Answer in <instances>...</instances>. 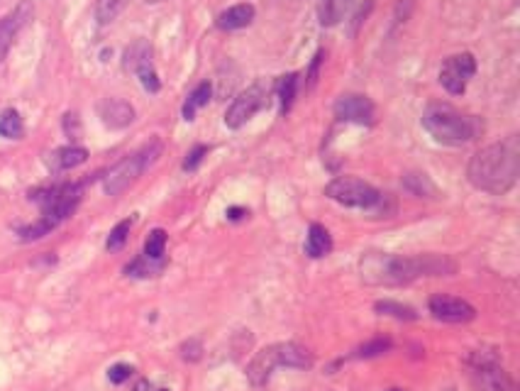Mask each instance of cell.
<instances>
[{
    "label": "cell",
    "instance_id": "obj_1",
    "mask_svg": "<svg viewBox=\"0 0 520 391\" xmlns=\"http://www.w3.org/2000/svg\"><path fill=\"white\" fill-rule=\"evenodd\" d=\"M457 269L449 257L440 255H418V257H401V255H367L359 262V272L367 284L374 287H401V284L416 282L421 277H447Z\"/></svg>",
    "mask_w": 520,
    "mask_h": 391
},
{
    "label": "cell",
    "instance_id": "obj_2",
    "mask_svg": "<svg viewBox=\"0 0 520 391\" xmlns=\"http://www.w3.org/2000/svg\"><path fill=\"white\" fill-rule=\"evenodd\" d=\"M471 186L486 193H508L518 184L520 176V142L518 137H508L503 142L484 147L476 152L466 169Z\"/></svg>",
    "mask_w": 520,
    "mask_h": 391
},
{
    "label": "cell",
    "instance_id": "obj_3",
    "mask_svg": "<svg viewBox=\"0 0 520 391\" xmlns=\"http://www.w3.org/2000/svg\"><path fill=\"white\" fill-rule=\"evenodd\" d=\"M423 128L440 145L461 147L474 142L481 132V123L474 115H466L449 103H430L423 110Z\"/></svg>",
    "mask_w": 520,
    "mask_h": 391
},
{
    "label": "cell",
    "instance_id": "obj_4",
    "mask_svg": "<svg viewBox=\"0 0 520 391\" xmlns=\"http://www.w3.org/2000/svg\"><path fill=\"white\" fill-rule=\"evenodd\" d=\"M279 367L308 369L313 367V357L306 347L296 342H276L257 352V357L247 367V379L252 382V387H264Z\"/></svg>",
    "mask_w": 520,
    "mask_h": 391
},
{
    "label": "cell",
    "instance_id": "obj_5",
    "mask_svg": "<svg viewBox=\"0 0 520 391\" xmlns=\"http://www.w3.org/2000/svg\"><path fill=\"white\" fill-rule=\"evenodd\" d=\"M159 155H162V142L154 140V142H150V145L142 147L140 152H132V155H127L125 160H120L103 176L105 193H108V196L125 193L127 188H130L132 184H135L137 179L145 174V169L152 167V164L159 160Z\"/></svg>",
    "mask_w": 520,
    "mask_h": 391
},
{
    "label": "cell",
    "instance_id": "obj_6",
    "mask_svg": "<svg viewBox=\"0 0 520 391\" xmlns=\"http://www.w3.org/2000/svg\"><path fill=\"white\" fill-rule=\"evenodd\" d=\"M83 184H59V186H47L30 191V200L40 203L42 215L49 218L54 225L64 223L66 218H71L73 210L81 203Z\"/></svg>",
    "mask_w": 520,
    "mask_h": 391
},
{
    "label": "cell",
    "instance_id": "obj_7",
    "mask_svg": "<svg viewBox=\"0 0 520 391\" xmlns=\"http://www.w3.org/2000/svg\"><path fill=\"white\" fill-rule=\"evenodd\" d=\"M325 196L347 208H374L381 200V193L371 184L357 176H337L325 186Z\"/></svg>",
    "mask_w": 520,
    "mask_h": 391
},
{
    "label": "cell",
    "instance_id": "obj_8",
    "mask_svg": "<svg viewBox=\"0 0 520 391\" xmlns=\"http://www.w3.org/2000/svg\"><path fill=\"white\" fill-rule=\"evenodd\" d=\"M476 73V59L469 52H461V54L449 56L447 61L440 68V83L447 88L452 96H461L466 91V83Z\"/></svg>",
    "mask_w": 520,
    "mask_h": 391
},
{
    "label": "cell",
    "instance_id": "obj_9",
    "mask_svg": "<svg viewBox=\"0 0 520 391\" xmlns=\"http://www.w3.org/2000/svg\"><path fill=\"white\" fill-rule=\"evenodd\" d=\"M125 68H132V71L140 76V81H142V86H145V91L157 93L159 88H162L159 73H157V68H154V61H152V47L147 44L145 40H140V42H135L132 47H127V52H125Z\"/></svg>",
    "mask_w": 520,
    "mask_h": 391
},
{
    "label": "cell",
    "instance_id": "obj_10",
    "mask_svg": "<svg viewBox=\"0 0 520 391\" xmlns=\"http://www.w3.org/2000/svg\"><path fill=\"white\" fill-rule=\"evenodd\" d=\"M267 105V93L262 91V86H252L247 91H242L240 96L232 100V105L225 110V125L230 130H240L247 120H252L259 110Z\"/></svg>",
    "mask_w": 520,
    "mask_h": 391
},
{
    "label": "cell",
    "instance_id": "obj_11",
    "mask_svg": "<svg viewBox=\"0 0 520 391\" xmlns=\"http://www.w3.org/2000/svg\"><path fill=\"white\" fill-rule=\"evenodd\" d=\"M430 313L442 323H469L476 318V308L464 299L449 294H435L430 299Z\"/></svg>",
    "mask_w": 520,
    "mask_h": 391
},
{
    "label": "cell",
    "instance_id": "obj_12",
    "mask_svg": "<svg viewBox=\"0 0 520 391\" xmlns=\"http://www.w3.org/2000/svg\"><path fill=\"white\" fill-rule=\"evenodd\" d=\"M335 115H337V120H344V123L371 125L374 123L376 108L367 96H362V93H347V96L337 98Z\"/></svg>",
    "mask_w": 520,
    "mask_h": 391
},
{
    "label": "cell",
    "instance_id": "obj_13",
    "mask_svg": "<svg viewBox=\"0 0 520 391\" xmlns=\"http://www.w3.org/2000/svg\"><path fill=\"white\" fill-rule=\"evenodd\" d=\"M32 13H35V8H32L30 0H23V3L18 5V8L13 10V13H8L3 20H0V61L5 59V54L10 52V47H13V40L18 37L20 30L28 25V20L32 18Z\"/></svg>",
    "mask_w": 520,
    "mask_h": 391
},
{
    "label": "cell",
    "instance_id": "obj_14",
    "mask_svg": "<svg viewBox=\"0 0 520 391\" xmlns=\"http://www.w3.org/2000/svg\"><path fill=\"white\" fill-rule=\"evenodd\" d=\"M98 115H100V120H103L105 128L123 130L135 120V108L123 98H105V100H100V105H98Z\"/></svg>",
    "mask_w": 520,
    "mask_h": 391
},
{
    "label": "cell",
    "instance_id": "obj_15",
    "mask_svg": "<svg viewBox=\"0 0 520 391\" xmlns=\"http://www.w3.org/2000/svg\"><path fill=\"white\" fill-rule=\"evenodd\" d=\"M254 15H257L254 5L240 3V5H232V8L222 10V13L217 15L215 25L220 30H225V32H232V30H242V28H247V25H252Z\"/></svg>",
    "mask_w": 520,
    "mask_h": 391
},
{
    "label": "cell",
    "instance_id": "obj_16",
    "mask_svg": "<svg viewBox=\"0 0 520 391\" xmlns=\"http://www.w3.org/2000/svg\"><path fill=\"white\" fill-rule=\"evenodd\" d=\"M86 162H88V150H83V147H78V145L59 147V150L52 152L49 160H47L52 172H66V169H76Z\"/></svg>",
    "mask_w": 520,
    "mask_h": 391
},
{
    "label": "cell",
    "instance_id": "obj_17",
    "mask_svg": "<svg viewBox=\"0 0 520 391\" xmlns=\"http://www.w3.org/2000/svg\"><path fill=\"white\" fill-rule=\"evenodd\" d=\"M330 250H332L330 232L325 230V225L313 223L310 228H308V237H306V252H308V257H313V260H320V257L330 255Z\"/></svg>",
    "mask_w": 520,
    "mask_h": 391
},
{
    "label": "cell",
    "instance_id": "obj_18",
    "mask_svg": "<svg viewBox=\"0 0 520 391\" xmlns=\"http://www.w3.org/2000/svg\"><path fill=\"white\" fill-rule=\"evenodd\" d=\"M0 135L8 137V140H20V137L25 135L23 115L15 108H8L0 113Z\"/></svg>",
    "mask_w": 520,
    "mask_h": 391
},
{
    "label": "cell",
    "instance_id": "obj_19",
    "mask_svg": "<svg viewBox=\"0 0 520 391\" xmlns=\"http://www.w3.org/2000/svg\"><path fill=\"white\" fill-rule=\"evenodd\" d=\"M374 308H376V313L391 315V318H396V320H416L418 318L416 308H411V306H406V303H398V301H391V299L376 301Z\"/></svg>",
    "mask_w": 520,
    "mask_h": 391
},
{
    "label": "cell",
    "instance_id": "obj_20",
    "mask_svg": "<svg viewBox=\"0 0 520 391\" xmlns=\"http://www.w3.org/2000/svg\"><path fill=\"white\" fill-rule=\"evenodd\" d=\"M167 267V260H147L145 255L137 257L135 262H130L125 267L127 277H157L162 269Z\"/></svg>",
    "mask_w": 520,
    "mask_h": 391
},
{
    "label": "cell",
    "instance_id": "obj_21",
    "mask_svg": "<svg viewBox=\"0 0 520 391\" xmlns=\"http://www.w3.org/2000/svg\"><path fill=\"white\" fill-rule=\"evenodd\" d=\"M210 93H213V88H210V83H208V81L198 83V86L193 88V93H191V96H188V100H186V105H183V118H186V120H193V118H195V110L203 108V105H208Z\"/></svg>",
    "mask_w": 520,
    "mask_h": 391
},
{
    "label": "cell",
    "instance_id": "obj_22",
    "mask_svg": "<svg viewBox=\"0 0 520 391\" xmlns=\"http://www.w3.org/2000/svg\"><path fill=\"white\" fill-rule=\"evenodd\" d=\"M130 0H95V20L100 25H110L127 8Z\"/></svg>",
    "mask_w": 520,
    "mask_h": 391
},
{
    "label": "cell",
    "instance_id": "obj_23",
    "mask_svg": "<svg viewBox=\"0 0 520 391\" xmlns=\"http://www.w3.org/2000/svg\"><path fill=\"white\" fill-rule=\"evenodd\" d=\"M349 8V0H320V23L337 25Z\"/></svg>",
    "mask_w": 520,
    "mask_h": 391
},
{
    "label": "cell",
    "instance_id": "obj_24",
    "mask_svg": "<svg viewBox=\"0 0 520 391\" xmlns=\"http://www.w3.org/2000/svg\"><path fill=\"white\" fill-rule=\"evenodd\" d=\"M54 228H56V225L52 223L49 218L40 215V220H35V223L18 228V235H20V240H25V242H35V240H42L44 235H49V232L54 230Z\"/></svg>",
    "mask_w": 520,
    "mask_h": 391
},
{
    "label": "cell",
    "instance_id": "obj_25",
    "mask_svg": "<svg viewBox=\"0 0 520 391\" xmlns=\"http://www.w3.org/2000/svg\"><path fill=\"white\" fill-rule=\"evenodd\" d=\"M276 91H279V98H281V110H291V105H294V98H296V91H298V76L296 73H286V76L279 78V83H276Z\"/></svg>",
    "mask_w": 520,
    "mask_h": 391
},
{
    "label": "cell",
    "instance_id": "obj_26",
    "mask_svg": "<svg viewBox=\"0 0 520 391\" xmlns=\"http://www.w3.org/2000/svg\"><path fill=\"white\" fill-rule=\"evenodd\" d=\"M403 186H406L413 196H421V198L423 196H430V198H433V196L437 193L435 184L430 181L425 174H406V176H403Z\"/></svg>",
    "mask_w": 520,
    "mask_h": 391
},
{
    "label": "cell",
    "instance_id": "obj_27",
    "mask_svg": "<svg viewBox=\"0 0 520 391\" xmlns=\"http://www.w3.org/2000/svg\"><path fill=\"white\" fill-rule=\"evenodd\" d=\"M391 350V340L389 337H374V340L364 342V345H359L357 350L352 352L354 359H371V357H379L384 355V352Z\"/></svg>",
    "mask_w": 520,
    "mask_h": 391
},
{
    "label": "cell",
    "instance_id": "obj_28",
    "mask_svg": "<svg viewBox=\"0 0 520 391\" xmlns=\"http://www.w3.org/2000/svg\"><path fill=\"white\" fill-rule=\"evenodd\" d=\"M164 252H167V230L157 228L150 232L145 242V257L147 260H164Z\"/></svg>",
    "mask_w": 520,
    "mask_h": 391
},
{
    "label": "cell",
    "instance_id": "obj_29",
    "mask_svg": "<svg viewBox=\"0 0 520 391\" xmlns=\"http://www.w3.org/2000/svg\"><path fill=\"white\" fill-rule=\"evenodd\" d=\"M132 223H135V218H125V220H120L113 230H110L108 242H105V247H108L110 252L123 250L125 242H127V235H130V230H132Z\"/></svg>",
    "mask_w": 520,
    "mask_h": 391
},
{
    "label": "cell",
    "instance_id": "obj_30",
    "mask_svg": "<svg viewBox=\"0 0 520 391\" xmlns=\"http://www.w3.org/2000/svg\"><path fill=\"white\" fill-rule=\"evenodd\" d=\"M181 357L186 359V362H198V359L203 357V342H200L198 337L186 340L181 345Z\"/></svg>",
    "mask_w": 520,
    "mask_h": 391
},
{
    "label": "cell",
    "instance_id": "obj_31",
    "mask_svg": "<svg viewBox=\"0 0 520 391\" xmlns=\"http://www.w3.org/2000/svg\"><path fill=\"white\" fill-rule=\"evenodd\" d=\"M208 155V147L205 145H195L193 150L186 155L183 160V172H193V169H198V164L203 162V157Z\"/></svg>",
    "mask_w": 520,
    "mask_h": 391
},
{
    "label": "cell",
    "instance_id": "obj_32",
    "mask_svg": "<svg viewBox=\"0 0 520 391\" xmlns=\"http://www.w3.org/2000/svg\"><path fill=\"white\" fill-rule=\"evenodd\" d=\"M132 372H135V369H132L130 364L120 362V364H113V367L108 369V379L113 384H123V382H127V379L132 377Z\"/></svg>",
    "mask_w": 520,
    "mask_h": 391
},
{
    "label": "cell",
    "instance_id": "obj_33",
    "mask_svg": "<svg viewBox=\"0 0 520 391\" xmlns=\"http://www.w3.org/2000/svg\"><path fill=\"white\" fill-rule=\"evenodd\" d=\"M64 128H66V135L71 137V140H78V137H81V125H78V115L68 113L66 118H64Z\"/></svg>",
    "mask_w": 520,
    "mask_h": 391
},
{
    "label": "cell",
    "instance_id": "obj_34",
    "mask_svg": "<svg viewBox=\"0 0 520 391\" xmlns=\"http://www.w3.org/2000/svg\"><path fill=\"white\" fill-rule=\"evenodd\" d=\"M247 215H249L247 208H227V220H242Z\"/></svg>",
    "mask_w": 520,
    "mask_h": 391
},
{
    "label": "cell",
    "instance_id": "obj_35",
    "mask_svg": "<svg viewBox=\"0 0 520 391\" xmlns=\"http://www.w3.org/2000/svg\"><path fill=\"white\" fill-rule=\"evenodd\" d=\"M135 391H150V382H147V379H140V382H137V387H135Z\"/></svg>",
    "mask_w": 520,
    "mask_h": 391
},
{
    "label": "cell",
    "instance_id": "obj_36",
    "mask_svg": "<svg viewBox=\"0 0 520 391\" xmlns=\"http://www.w3.org/2000/svg\"><path fill=\"white\" fill-rule=\"evenodd\" d=\"M147 3H162V0H147Z\"/></svg>",
    "mask_w": 520,
    "mask_h": 391
},
{
    "label": "cell",
    "instance_id": "obj_37",
    "mask_svg": "<svg viewBox=\"0 0 520 391\" xmlns=\"http://www.w3.org/2000/svg\"><path fill=\"white\" fill-rule=\"evenodd\" d=\"M389 391H403V389H389Z\"/></svg>",
    "mask_w": 520,
    "mask_h": 391
},
{
    "label": "cell",
    "instance_id": "obj_38",
    "mask_svg": "<svg viewBox=\"0 0 520 391\" xmlns=\"http://www.w3.org/2000/svg\"><path fill=\"white\" fill-rule=\"evenodd\" d=\"M162 391H167V389H162Z\"/></svg>",
    "mask_w": 520,
    "mask_h": 391
}]
</instances>
